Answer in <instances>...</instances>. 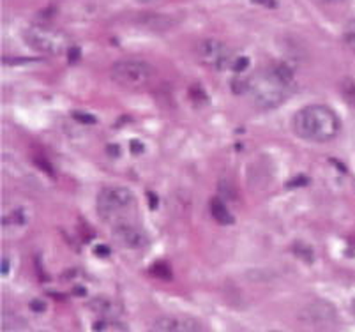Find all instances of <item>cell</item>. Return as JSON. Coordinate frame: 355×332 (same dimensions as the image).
I'll list each match as a JSON object with an SVG mask.
<instances>
[{"mask_svg": "<svg viewBox=\"0 0 355 332\" xmlns=\"http://www.w3.org/2000/svg\"><path fill=\"white\" fill-rule=\"evenodd\" d=\"M32 309H34V311H37V309H40V311H43V309H44V302L34 301V302H32Z\"/></svg>", "mask_w": 355, "mask_h": 332, "instance_id": "obj_19", "label": "cell"}, {"mask_svg": "<svg viewBox=\"0 0 355 332\" xmlns=\"http://www.w3.org/2000/svg\"><path fill=\"white\" fill-rule=\"evenodd\" d=\"M211 214L212 218L221 225H232L234 223V216L228 211V207L223 204V200L212 198L211 200Z\"/></svg>", "mask_w": 355, "mask_h": 332, "instance_id": "obj_10", "label": "cell"}, {"mask_svg": "<svg viewBox=\"0 0 355 332\" xmlns=\"http://www.w3.org/2000/svg\"><path fill=\"white\" fill-rule=\"evenodd\" d=\"M25 43L35 51L48 55H59L69 51V37L57 28L44 27V25H32L24 32Z\"/></svg>", "mask_w": 355, "mask_h": 332, "instance_id": "obj_5", "label": "cell"}, {"mask_svg": "<svg viewBox=\"0 0 355 332\" xmlns=\"http://www.w3.org/2000/svg\"><path fill=\"white\" fill-rule=\"evenodd\" d=\"M133 204L135 196L128 188L110 186V188L101 189V193L98 195L96 209L103 221L114 223V221H122V218L133 209Z\"/></svg>", "mask_w": 355, "mask_h": 332, "instance_id": "obj_4", "label": "cell"}, {"mask_svg": "<svg viewBox=\"0 0 355 332\" xmlns=\"http://www.w3.org/2000/svg\"><path fill=\"white\" fill-rule=\"evenodd\" d=\"M299 322L315 332L331 331L338 324V311L325 301H313L299 313Z\"/></svg>", "mask_w": 355, "mask_h": 332, "instance_id": "obj_7", "label": "cell"}, {"mask_svg": "<svg viewBox=\"0 0 355 332\" xmlns=\"http://www.w3.org/2000/svg\"><path fill=\"white\" fill-rule=\"evenodd\" d=\"M131 147H133V152L135 154H137V152H144V145H141L140 141L133 140V141H131Z\"/></svg>", "mask_w": 355, "mask_h": 332, "instance_id": "obj_16", "label": "cell"}, {"mask_svg": "<svg viewBox=\"0 0 355 332\" xmlns=\"http://www.w3.org/2000/svg\"><path fill=\"white\" fill-rule=\"evenodd\" d=\"M293 89V71L285 64L270 66L244 78V94L261 110H272L286 101Z\"/></svg>", "mask_w": 355, "mask_h": 332, "instance_id": "obj_1", "label": "cell"}, {"mask_svg": "<svg viewBox=\"0 0 355 332\" xmlns=\"http://www.w3.org/2000/svg\"><path fill=\"white\" fill-rule=\"evenodd\" d=\"M322 2H338V0H322Z\"/></svg>", "mask_w": 355, "mask_h": 332, "instance_id": "obj_22", "label": "cell"}, {"mask_svg": "<svg viewBox=\"0 0 355 332\" xmlns=\"http://www.w3.org/2000/svg\"><path fill=\"white\" fill-rule=\"evenodd\" d=\"M114 238L128 250H141L144 246H147V237H145L144 231L138 230L133 225L124 223V221L114 227Z\"/></svg>", "mask_w": 355, "mask_h": 332, "instance_id": "obj_9", "label": "cell"}, {"mask_svg": "<svg viewBox=\"0 0 355 332\" xmlns=\"http://www.w3.org/2000/svg\"><path fill=\"white\" fill-rule=\"evenodd\" d=\"M308 182H309L308 177H304V175L295 177V179L290 180V182L286 184V188H297V186H306V184H308Z\"/></svg>", "mask_w": 355, "mask_h": 332, "instance_id": "obj_14", "label": "cell"}, {"mask_svg": "<svg viewBox=\"0 0 355 332\" xmlns=\"http://www.w3.org/2000/svg\"><path fill=\"white\" fill-rule=\"evenodd\" d=\"M150 274L159 279H172V269L166 262H156L150 267Z\"/></svg>", "mask_w": 355, "mask_h": 332, "instance_id": "obj_11", "label": "cell"}, {"mask_svg": "<svg viewBox=\"0 0 355 332\" xmlns=\"http://www.w3.org/2000/svg\"><path fill=\"white\" fill-rule=\"evenodd\" d=\"M196 59L203 64L205 67H211V69H227V67H234L235 57L232 48H228L227 44L221 43L218 40H202L196 43L195 48Z\"/></svg>", "mask_w": 355, "mask_h": 332, "instance_id": "obj_6", "label": "cell"}, {"mask_svg": "<svg viewBox=\"0 0 355 332\" xmlns=\"http://www.w3.org/2000/svg\"><path fill=\"white\" fill-rule=\"evenodd\" d=\"M110 76L119 87L128 90H141L154 78L153 66L145 60L122 59L112 66Z\"/></svg>", "mask_w": 355, "mask_h": 332, "instance_id": "obj_3", "label": "cell"}, {"mask_svg": "<svg viewBox=\"0 0 355 332\" xmlns=\"http://www.w3.org/2000/svg\"><path fill=\"white\" fill-rule=\"evenodd\" d=\"M202 329L198 318L166 315L157 317L148 327V332H202Z\"/></svg>", "mask_w": 355, "mask_h": 332, "instance_id": "obj_8", "label": "cell"}, {"mask_svg": "<svg viewBox=\"0 0 355 332\" xmlns=\"http://www.w3.org/2000/svg\"><path fill=\"white\" fill-rule=\"evenodd\" d=\"M73 117L76 121H83V124H96V117L92 115H87V114H80V112H74Z\"/></svg>", "mask_w": 355, "mask_h": 332, "instance_id": "obj_13", "label": "cell"}, {"mask_svg": "<svg viewBox=\"0 0 355 332\" xmlns=\"http://www.w3.org/2000/svg\"><path fill=\"white\" fill-rule=\"evenodd\" d=\"M251 2H254V4L261 6V8H266V9H276L277 8L276 0H251Z\"/></svg>", "mask_w": 355, "mask_h": 332, "instance_id": "obj_15", "label": "cell"}, {"mask_svg": "<svg viewBox=\"0 0 355 332\" xmlns=\"http://www.w3.org/2000/svg\"><path fill=\"white\" fill-rule=\"evenodd\" d=\"M40 332H46V331H40Z\"/></svg>", "mask_w": 355, "mask_h": 332, "instance_id": "obj_23", "label": "cell"}, {"mask_svg": "<svg viewBox=\"0 0 355 332\" xmlns=\"http://www.w3.org/2000/svg\"><path fill=\"white\" fill-rule=\"evenodd\" d=\"M96 254H101V256H106V254H110V250L106 246H98V247H96Z\"/></svg>", "mask_w": 355, "mask_h": 332, "instance_id": "obj_17", "label": "cell"}, {"mask_svg": "<svg viewBox=\"0 0 355 332\" xmlns=\"http://www.w3.org/2000/svg\"><path fill=\"white\" fill-rule=\"evenodd\" d=\"M352 309H354V315H355V301L352 302Z\"/></svg>", "mask_w": 355, "mask_h": 332, "instance_id": "obj_21", "label": "cell"}, {"mask_svg": "<svg viewBox=\"0 0 355 332\" xmlns=\"http://www.w3.org/2000/svg\"><path fill=\"white\" fill-rule=\"evenodd\" d=\"M347 41H348V44H350V46L355 50V30H350V34H348Z\"/></svg>", "mask_w": 355, "mask_h": 332, "instance_id": "obj_18", "label": "cell"}, {"mask_svg": "<svg viewBox=\"0 0 355 332\" xmlns=\"http://www.w3.org/2000/svg\"><path fill=\"white\" fill-rule=\"evenodd\" d=\"M293 131L302 140L313 143H325L340 134L341 121L329 106L311 105L293 115Z\"/></svg>", "mask_w": 355, "mask_h": 332, "instance_id": "obj_2", "label": "cell"}, {"mask_svg": "<svg viewBox=\"0 0 355 332\" xmlns=\"http://www.w3.org/2000/svg\"><path fill=\"white\" fill-rule=\"evenodd\" d=\"M2 263H4V265H2V276H8V272H9V262L8 260H2Z\"/></svg>", "mask_w": 355, "mask_h": 332, "instance_id": "obj_20", "label": "cell"}, {"mask_svg": "<svg viewBox=\"0 0 355 332\" xmlns=\"http://www.w3.org/2000/svg\"><path fill=\"white\" fill-rule=\"evenodd\" d=\"M248 66H250V59H248V57H242V55H237V59H235L234 62V69L244 71Z\"/></svg>", "mask_w": 355, "mask_h": 332, "instance_id": "obj_12", "label": "cell"}]
</instances>
